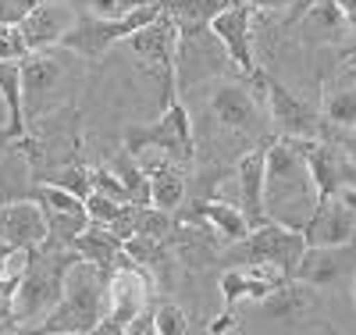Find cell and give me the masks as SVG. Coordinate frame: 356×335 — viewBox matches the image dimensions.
Instances as JSON below:
<instances>
[{"instance_id": "cell-1", "label": "cell", "mask_w": 356, "mask_h": 335, "mask_svg": "<svg viewBox=\"0 0 356 335\" xmlns=\"http://www.w3.org/2000/svg\"><path fill=\"white\" fill-rule=\"evenodd\" d=\"M307 139H285L275 136L264 146V210L267 221H278L289 228H300L310 221L317 207V186L307 168L303 154Z\"/></svg>"}, {"instance_id": "cell-2", "label": "cell", "mask_w": 356, "mask_h": 335, "mask_svg": "<svg viewBox=\"0 0 356 335\" xmlns=\"http://www.w3.org/2000/svg\"><path fill=\"white\" fill-rule=\"evenodd\" d=\"M107 271H100L89 260H75L65 275L61 299L54 303V311L33 328L47 335H93L97 321L104 318V303H107Z\"/></svg>"}, {"instance_id": "cell-3", "label": "cell", "mask_w": 356, "mask_h": 335, "mask_svg": "<svg viewBox=\"0 0 356 335\" xmlns=\"http://www.w3.org/2000/svg\"><path fill=\"white\" fill-rule=\"evenodd\" d=\"M79 260L75 250H57V247H33L29 264L18 279V293H15V321L18 328H36L54 303L61 299L65 289V275L68 267Z\"/></svg>"}, {"instance_id": "cell-4", "label": "cell", "mask_w": 356, "mask_h": 335, "mask_svg": "<svg viewBox=\"0 0 356 335\" xmlns=\"http://www.w3.org/2000/svg\"><path fill=\"white\" fill-rule=\"evenodd\" d=\"M307 250V239L300 228H289L278 221H264L250 228L243 239H235L225 247L221 260L225 264H250V267H267L282 279H292L296 264Z\"/></svg>"}, {"instance_id": "cell-5", "label": "cell", "mask_w": 356, "mask_h": 335, "mask_svg": "<svg viewBox=\"0 0 356 335\" xmlns=\"http://www.w3.org/2000/svg\"><path fill=\"white\" fill-rule=\"evenodd\" d=\"M125 150L132 157H143V154H161L175 164H193L196 161V129H193V118L186 111L182 100H171L161 107V118L154 121V125L146 129H129L125 136Z\"/></svg>"}, {"instance_id": "cell-6", "label": "cell", "mask_w": 356, "mask_h": 335, "mask_svg": "<svg viewBox=\"0 0 356 335\" xmlns=\"http://www.w3.org/2000/svg\"><path fill=\"white\" fill-rule=\"evenodd\" d=\"M161 8H164V0H157V4H146V8H136V11H129V15H114V18L79 15L54 50H68V54H75V57L97 61V57H104L114 43H122L129 33H136L139 25L154 22V18L161 15Z\"/></svg>"}, {"instance_id": "cell-7", "label": "cell", "mask_w": 356, "mask_h": 335, "mask_svg": "<svg viewBox=\"0 0 356 335\" xmlns=\"http://www.w3.org/2000/svg\"><path fill=\"white\" fill-rule=\"evenodd\" d=\"M154 279L136 264V260H125L111 271L107 279V303H104V318L97 321V335H125L129 321L136 314H143L146 307L154 303Z\"/></svg>"}, {"instance_id": "cell-8", "label": "cell", "mask_w": 356, "mask_h": 335, "mask_svg": "<svg viewBox=\"0 0 356 335\" xmlns=\"http://www.w3.org/2000/svg\"><path fill=\"white\" fill-rule=\"evenodd\" d=\"M122 47H129L136 57H139V65L143 72H150L164 82V104H171L178 97V82H175V50H178V29L171 22V15L161 8V15L154 22H146L139 25L136 33H129L122 40Z\"/></svg>"}, {"instance_id": "cell-9", "label": "cell", "mask_w": 356, "mask_h": 335, "mask_svg": "<svg viewBox=\"0 0 356 335\" xmlns=\"http://www.w3.org/2000/svg\"><path fill=\"white\" fill-rule=\"evenodd\" d=\"M260 89H264V104H267V121H271L275 136H285V139H328V125L324 118L296 93L271 79V75H260Z\"/></svg>"}, {"instance_id": "cell-10", "label": "cell", "mask_w": 356, "mask_h": 335, "mask_svg": "<svg viewBox=\"0 0 356 335\" xmlns=\"http://www.w3.org/2000/svg\"><path fill=\"white\" fill-rule=\"evenodd\" d=\"M211 118L221 129L243 136V139H267L271 121L264 114V104L250 93L243 82H218L211 93Z\"/></svg>"}, {"instance_id": "cell-11", "label": "cell", "mask_w": 356, "mask_h": 335, "mask_svg": "<svg viewBox=\"0 0 356 335\" xmlns=\"http://www.w3.org/2000/svg\"><path fill=\"white\" fill-rule=\"evenodd\" d=\"M253 15H257V8L250 4V0H239V4H232L228 11H221L211 22V33L225 47L232 68L239 72L243 79H257L260 82L264 68H260L257 50H253Z\"/></svg>"}, {"instance_id": "cell-12", "label": "cell", "mask_w": 356, "mask_h": 335, "mask_svg": "<svg viewBox=\"0 0 356 335\" xmlns=\"http://www.w3.org/2000/svg\"><path fill=\"white\" fill-rule=\"evenodd\" d=\"M307 168L314 175L317 196H342L346 189L356 186V164L346 157V150L332 139H307L303 143Z\"/></svg>"}, {"instance_id": "cell-13", "label": "cell", "mask_w": 356, "mask_h": 335, "mask_svg": "<svg viewBox=\"0 0 356 335\" xmlns=\"http://www.w3.org/2000/svg\"><path fill=\"white\" fill-rule=\"evenodd\" d=\"M356 275V242H339V247H307L292 279L307 282L310 289H328L342 279Z\"/></svg>"}, {"instance_id": "cell-14", "label": "cell", "mask_w": 356, "mask_h": 335, "mask_svg": "<svg viewBox=\"0 0 356 335\" xmlns=\"http://www.w3.org/2000/svg\"><path fill=\"white\" fill-rule=\"evenodd\" d=\"M307 247H339V242H356V207H349L342 196L317 200L310 221L303 225Z\"/></svg>"}, {"instance_id": "cell-15", "label": "cell", "mask_w": 356, "mask_h": 335, "mask_svg": "<svg viewBox=\"0 0 356 335\" xmlns=\"http://www.w3.org/2000/svg\"><path fill=\"white\" fill-rule=\"evenodd\" d=\"M178 221H182V225H203L218 242H225V247H228V242H235V239H243V235L250 232V221H246V215L239 210V203L211 200V196L193 200L182 215H178Z\"/></svg>"}, {"instance_id": "cell-16", "label": "cell", "mask_w": 356, "mask_h": 335, "mask_svg": "<svg viewBox=\"0 0 356 335\" xmlns=\"http://www.w3.org/2000/svg\"><path fill=\"white\" fill-rule=\"evenodd\" d=\"M79 15L65 4H50V0H36L33 11H29L18 29H22V40L29 47V54H36V50H54L57 43H61V36L72 29Z\"/></svg>"}, {"instance_id": "cell-17", "label": "cell", "mask_w": 356, "mask_h": 335, "mask_svg": "<svg viewBox=\"0 0 356 335\" xmlns=\"http://www.w3.org/2000/svg\"><path fill=\"white\" fill-rule=\"evenodd\" d=\"M65 68L57 65L54 50H36L22 61V97H25V121H33L43 107L47 97L54 93V86L61 82Z\"/></svg>"}, {"instance_id": "cell-18", "label": "cell", "mask_w": 356, "mask_h": 335, "mask_svg": "<svg viewBox=\"0 0 356 335\" xmlns=\"http://www.w3.org/2000/svg\"><path fill=\"white\" fill-rule=\"evenodd\" d=\"M0 242L8 247H43L47 242V218L36 200L0 203Z\"/></svg>"}, {"instance_id": "cell-19", "label": "cell", "mask_w": 356, "mask_h": 335, "mask_svg": "<svg viewBox=\"0 0 356 335\" xmlns=\"http://www.w3.org/2000/svg\"><path fill=\"white\" fill-rule=\"evenodd\" d=\"M264 146H253L239 157L235 164V186H239V210L246 215L250 228L267 221V210H264Z\"/></svg>"}, {"instance_id": "cell-20", "label": "cell", "mask_w": 356, "mask_h": 335, "mask_svg": "<svg viewBox=\"0 0 356 335\" xmlns=\"http://www.w3.org/2000/svg\"><path fill=\"white\" fill-rule=\"evenodd\" d=\"M72 250H75L82 260H89V264H97L100 271H107V275H111L118 264L132 260V257L125 254V247H122V239H118L107 225H97V221H89V225L75 235Z\"/></svg>"}, {"instance_id": "cell-21", "label": "cell", "mask_w": 356, "mask_h": 335, "mask_svg": "<svg viewBox=\"0 0 356 335\" xmlns=\"http://www.w3.org/2000/svg\"><path fill=\"white\" fill-rule=\"evenodd\" d=\"M278 282H282V275H275V271H267V267L228 264L225 275H221V299H225V307L232 311L239 299H260V296H267Z\"/></svg>"}, {"instance_id": "cell-22", "label": "cell", "mask_w": 356, "mask_h": 335, "mask_svg": "<svg viewBox=\"0 0 356 335\" xmlns=\"http://www.w3.org/2000/svg\"><path fill=\"white\" fill-rule=\"evenodd\" d=\"M260 307L271 321H285V325H296L303 321L314 307V293L307 282L300 279H282L267 296H260Z\"/></svg>"}, {"instance_id": "cell-23", "label": "cell", "mask_w": 356, "mask_h": 335, "mask_svg": "<svg viewBox=\"0 0 356 335\" xmlns=\"http://www.w3.org/2000/svg\"><path fill=\"white\" fill-rule=\"evenodd\" d=\"M143 168H146V178H150V203L175 215L186 200V171H182V164H175V161L157 154L154 164H143Z\"/></svg>"}, {"instance_id": "cell-24", "label": "cell", "mask_w": 356, "mask_h": 335, "mask_svg": "<svg viewBox=\"0 0 356 335\" xmlns=\"http://www.w3.org/2000/svg\"><path fill=\"white\" fill-rule=\"evenodd\" d=\"M36 193V175L29 164L25 150L11 143L0 157V203H15V200H33Z\"/></svg>"}, {"instance_id": "cell-25", "label": "cell", "mask_w": 356, "mask_h": 335, "mask_svg": "<svg viewBox=\"0 0 356 335\" xmlns=\"http://www.w3.org/2000/svg\"><path fill=\"white\" fill-rule=\"evenodd\" d=\"M125 254L154 279V286H168L171 282V239H154V235H129L122 239Z\"/></svg>"}, {"instance_id": "cell-26", "label": "cell", "mask_w": 356, "mask_h": 335, "mask_svg": "<svg viewBox=\"0 0 356 335\" xmlns=\"http://www.w3.org/2000/svg\"><path fill=\"white\" fill-rule=\"evenodd\" d=\"M0 100L8 107V125L4 136L8 143L22 139L29 132V121H25V97H22V61H0Z\"/></svg>"}, {"instance_id": "cell-27", "label": "cell", "mask_w": 356, "mask_h": 335, "mask_svg": "<svg viewBox=\"0 0 356 335\" xmlns=\"http://www.w3.org/2000/svg\"><path fill=\"white\" fill-rule=\"evenodd\" d=\"M232 4L239 0H164V11L171 15L178 33H196V29H211V22Z\"/></svg>"}, {"instance_id": "cell-28", "label": "cell", "mask_w": 356, "mask_h": 335, "mask_svg": "<svg viewBox=\"0 0 356 335\" xmlns=\"http://www.w3.org/2000/svg\"><path fill=\"white\" fill-rule=\"evenodd\" d=\"M43 218H47V242L43 247L72 250L75 235L89 225V210H50V207H43Z\"/></svg>"}, {"instance_id": "cell-29", "label": "cell", "mask_w": 356, "mask_h": 335, "mask_svg": "<svg viewBox=\"0 0 356 335\" xmlns=\"http://www.w3.org/2000/svg\"><path fill=\"white\" fill-rule=\"evenodd\" d=\"M324 125H328V139L335 129H349L356 125V89H339L324 104Z\"/></svg>"}, {"instance_id": "cell-30", "label": "cell", "mask_w": 356, "mask_h": 335, "mask_svg": "<svg viewBox=\"0 0 356 335\" xmlns=\"http://www.w3.org/2000/svg\"><path fill=\"white\" fill-rule=\"evenodd\" d=\"M43 182H54V186H61V189H68V193H75V196H82V200L93 193V182H89V168H82V164L50 168Z\"/></svg>"}, {"instance_id": "cell-31", "label": "cell", "mask_w": 356, "mask_h": 335, "mask_svg": "<svg viewBox=\"0 0 356 335\" xmlns=\"http://www.w3.org/2000/svg\"><path fill=\"white\" fill-rule=\"evenodd\" d=\"M182 332H189V321H186L182 307H175V303L154 307V335H182Z\"/></svg>"}, {"instance_id": "cell-32", "label": "cell", "mask_w": 356, "mask_h": 335, "mask_svg": "<svg viewBox=\"0 0 356 335\" xmlns=\"http://www.w3.org/2000/svg\"><path fill=\"white\" fill-rule=\"evenodd\" d=\"M89 182H93V193L100 196H111V200H132L129 189H125V182L114 175V168L100 164V168H89Z\"/></svg>"}, {"instance_id": "cell-33", "label": "cell", "mask_w": 356, "mask_h": 335, "mask_svg": "<svg viewBox=\"0 0 356 335\" xmlns=\"http://www.w3.org/2000/svg\"><path fill=\"white\" fill-rule=\"evenodd\" d=\"M22 275H0V332H15V293H18Z\"/></svg>"}, {"instance_id": "cell-34", "label": "cell", "mask_w": 356, "mask_h": 335, "mask_svg": "<svg viewBox=\"0 0 356 335\" xmlns=\"http://www.w3.org/2000/svg\"><path fill=\"white\" fill-rule=\"evenodd\" d=\"M29 47L22 40V29L18 25H4L0 29V61H25Z\"/></svg>"}, {"instance_id": "cell-35", "label": "cell", "mask_w": 356, "mask_h": 335, "mask_svg": "<svg viewBox=\"0 0 356 335\" xmlns=\"http://www.w3.org/2000/svg\"><path fill=\"white\" fill-rule=\"evenodd\" d=\"M36 0H0V29L4 25H18L29 11H33Z\"/></svg>"}, {"instance_id": "cell-36", "label": "cell", "mask_w": 356, "mask_h": 335, "mask_svg": "<svg viewBox=\"0 0 356 335\" xmlns=\"http://www.w3.org/2000/svg\"><path fill=\"white\" fill-rule=\"evenodd\" d=\"M332 143H339V146L346 150V157L356 164V125H349V129H335V132H332Z\"/></svg>"}, {"instance_id": "cell-37", "label": "cell", "mask_w": 356, "mask_h": 335, "mask_svg": "<svg viewBox=\"0 0 356 335\" xmlns=\"http://www.w3.org/2000/svg\"><path fill=\"white\" fill-rule=\"evenodd\" d=\"M250 4H253L257 11H260V8H264V11H275V8H292V4L300 8V11H307L314 0H250Z\"/></svg>"}, {"instance_id": "cell-38", "label": "cell", "mask_w": 356, "mask_h": 335, "mask_svg": "<svg viewBox=\"0 0 356 335\" xmlns=\"http://www.w3.org/2000/svg\"><path fill=\"white\" fill-rule=\"evenodd\" d=\"M332 4L339 8V15H342V22L356 33V0H332Z\"/></svg>"}, {"instance_id": "cell-39", "label": "cell", "mask_w": 356, "mask_h": 335, "mask_svg": "<svg viewBox=\"0 0 356 335\" xmlns=\"http://www.w3.org/2000/svg\"><path fill=\"white\" fill-rule=\"evenodd\" d=\"M146 4H157V0H114V15H129V11L146 8Z\"/></svg>"}, {"instance_id": "cell-40", "label": "cell", "mask_w": 356, "mask_h": 335, "mask_svg": "<svg viewBox=\"0 0 356 335\" xmlns=\"http://www.w3.org/2000/svg\"><path fill=\"white\" fill-rule=\"evenodd\" d=\"M89 11L100 18H114V0H89Z\"/></svg>"}, {"instance_id": "cell-41", "label": "cell", "mask_w": 356, "mask_h": 335, "mask_svg": "<svg viewBox=\"0 0 356 335\" xmlns=\"http://www.w3.org/2000/svg\"><path fill=\"white\" fill-rule=\"evenodd\" d=\"M235 328V318H232V311L225 307V314L218 318V321H211V332H232Z\"/></svg>"}, {"instance_id": "cell-42", "label": "cell", "mask_w": 356, "mask_h": 335, "mask_svg": "<svg viewBox=\"0 0 356 335\" xmlns=\"http://www.w3.org/2000/svg\"><path fill=\"white\" fill-rule=\"evenodd\" d=\"M342 200H346L349 207H356V186H353V189H346V193H342Z\"/></svg>"}, {"instance_id": "cell-43", "label": "cell", "mask_w": 356, "mask_h": 335, "mask_svg": "<svg viewBox=\"0 0 356 335\" xmlns=\"http://www.w3.org/2000/svg\"><path fill=\"white\" fill-rule=\"evenodd\" d=\"M353 299H356V282H353Z\"/></svg>"}]
</instances>
